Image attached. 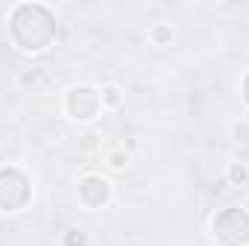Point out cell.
Returning a JSON list of instances; mask_svg holds the SVG:
<instances>
[{
    "label": "cell",
    "mask_w": 249,
    "mask_h": 246,
    "mask_svg": "<svg viewBox=\"0 0 249 246\" xmlns=\"http://www.w3.org/2000/svg\"><path fill=\"white\" fill-rule=\"evenodd\" d=\"M9 38L20 53L38 55L55 41V12L44 3H18L9 12Z\"/></svg>",
    "instance_id": "1"
},
{
    "label": "cell",
    "mask_w": 249,
    "mask_h": 246,
    "mask_svg": "<svg viewBox=\"0 0 249 246\" xmlns=\"http://www.w3.org/2000/svg\"><path fill=\"white\" fill-rule=\"evenodd\" d=\"M32 177L18 165H0V214H20L32 203Z\"/></svg>",
    "instance_id": "2"
},
{
    "label": "cell",
    "mask_w": 249,
    "mask_h": 246,
    "mask_svg": "<svg viewBox=\"0 0 249 246\" xmlns=\"http://www.w3.org/2000/svg\"><path fill=\"white\" fill-rule=\"evenodd\" d=\"M212 238L217 246H249V214L241 206L220 209L212 217Z\"/></svg>",
    "instance_id": "3"
},
{
    "label": "cell",
    "mask_w": 249,
    "mask_h": 246,
    "mask_svg": "<svg viewBox=\"0 0 249 246\" xmlns=\"http://www.w3.org/2000/svg\"><path fill=\"white\" fill-rule=\"evenodd\" d=\"M64 113H67V119H72V122H78V124L96 122L99 113H102V96H99V90L93 84H75V87H70L67 96H64Z\"/></svg>",
    "instance_id": "4"
},
{
    "label": "cell",
    "mask_w": 249,
    "mask_h": 246,
    "mask_svg": "<svg viewBox=\"0 0 249 246\" xmlns=\"http://www.w3.org/2000/svg\"><path fill=\"white\" fill-rule=\"evenodd\" d=\"M75 194H78L81 209L99 211V209H105V206L113 200V185H110L107 177H102V174H84V177L78 180Z\"/></svg>",
    "instance_id": "5"
},
{
    "label": "cell",
    "mask_w": 249,
    "mask_h": 246,
    "mask_svg": "<svg viewBox=\"0 0 249 246\" xmlns=\"http://www.w3.org/2000/svg\"><path fill=\"white\" fill-rule=\"evenodd\" d=\"M226 180H229V185H238V188L249 185V168H247V162H232V165H229V171H226Z\"/></svg>",
    "instance_id": "6"
},
{
    "label": "cell",
    "mask_w": 249,
    "mask_h": 246,
    "mask_svg": "<svg viewBox=\"0 0 249 246\" xmlns=\"http://www.w3.org/2000/svg\"><path fill=\"white\" fill-rule=\"evenodd\" d=\"M99 96H102V107H119L122 105V90L116 87V84H105L102 90H99Z\"/></svg>",
    "instance_id": "7"
},
{
    "label": "cell",
    "mask_w": 249,
    "mask_h": 246,
    "mask_svg": "<svg viewBox=\"0 0 249 246\" xmlns=\"http://www.w3.org/2000/svg\"><path fill=\"white\" fill-rule=\"evenodd\" d=\"M148 38H151L157 47H165V44L174 38V32H171V26H168V23H154V26H151V32H148Z\"/></svg>",
    "instance_id": "8"
},
{
    "label": "cell",
    "mask_w": 249,
    "mask_h": 246,
    "mask_svg": "<svg viewBox=\"0 0 249 246\" xmlns=\"http://www.w3.org/2000/svg\"><path fill=\"white\" fill-rule=\"evenodd\" d=\"M127 162H130V157H127V151H122V148L107 154V165H110V168H116V171H122Z\"/></svg>",
    "instance_id": "9"
},
{
    "label": "cell",
    "mask_w": 249,
    "mask_h": 246,
    "mask_svg": "<svg viewBox=\"0 0 249 246\" xmlns=\"http://www.w3.org/2000/svg\"><path fill=\"white\" fill-rule=\"evenodd\" d=\"M232 136H235V142H249V124H235Z\"/></svg>",
    "instance_id": "10"
},
{
    "label": "cell",
    "mask_w": 249,
    "mask_h": 246,
    "mask_svg": "<svg viewBox=\"0 0 249 246\" xmlns=\"http://www.w3.org/2000/svg\"><path fill=\"white\" fill-rule=\"evenodd\" d=\"M241 99H244V105L249 107V72L244 75V81H241Z\"/></svg>",
    "instance_id": "11"
},
{
    "label": "cell",
    "mask_w": 249,
    "mask_h": 246,
    "mask_svg": "<svg viewBox=\"0 0 249 246\" xmlns=\"http://www.w3.org/2000/svg\"><path fill=\"white\" fill-rule=\"evenodd\" d=\"M244 211H247V214H249V200H247V203H244Z\"/></svg>",
    "instance_id": "12"
}]
</instances>
